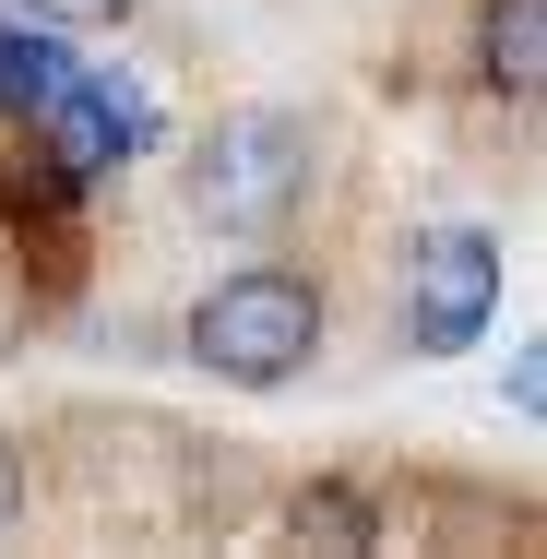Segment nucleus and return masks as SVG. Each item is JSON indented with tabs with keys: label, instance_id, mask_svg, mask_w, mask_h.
<instances>
[{
	"label": "nucleus",
	"instance_id": "nucleus-1",
	"mask_svg": "<svg viewBox=\"0 0 547 559\" xmlns=\"http://www.w3.org/2000/svg\"><path fill=\"white\" fill-rule=\"evenodd\" d=\"M191 357L238 381V393H274V381H298L310 357H322V286L310 274H286V262H238L203 286V310H191Z\"/></svg>",
	"mask_w": 547,
	"mask_h": 559
},
{
	"label": "nucleus",
	"instance_id": "nucleus-2",
	"mask_svg": "<svg viewBox=\"0 0 547 559\" xmlns=\"http://www.w3.org/2000/svg\"><path fill=\"white\" fill-rule=\"evenodd\" d=\"M310 167H322L310 119H286V108H226L215 131H203V155H191V203H203L226 238H274V226L310 203Z\"/></svg>",
	"mask_w": 547,
	"mask_h": 559
},
{
	"label": "nucleus",
	"instance_id": "nucleus-3",
	"mask_svg": "<svg viewBox=\"0 0 547 559\" xmlns=\"http://www.w3.org/2000/svg\"><path fill=\"white\" fill-rule=\"evenodd\" d=\"M488 322H500V238L488 226H417L405 238V345L464 357Z\"/></svg>",
	"mask_w": 547,
	"mask_h": 559
},
{
	"label": "nucleus",
	"instance_id": "nucleus-4",
	"mask_svg": "<svg viewBox=\"0 0 547 559\" xmlns=\"http://www.w3.org/2000/svg\"><path fill=\"white\" fill-rule=\"evenodd\" d=\"M36 119H48V143H60V167H72V179H108L119 155L155 131V119H143V96H131L119 72H84V60H72V84H60Z\"/></svg>",
	"mask_w": 547,
	"mask_h": 559
},
{
	"label": "nucleus",
	"instance_id": "nucleus-5",
	"mask_svg": "<svg viewBox=\"0 0 547 559\" xmlns=\"http://www.w3.org/2000/svg\"><path fill=\"white\" fill-rule=\"evenodd\" d=\"M60 84H72V36H60V24H36V12H0V108L36 119Z\"/></svg>",
	"mask_w": 547,
	"mask_h": 559
},
{
	"label": "nucleus",
	"instance_id": "nucleus-6",
	"mask_svg": "<svg viewBox=\"0 0 547 559\" xmlns=\"http://www.w3.org/2000/svg\"><path fill=\"white\" fill-rule=\"evenodd\" d=\"M536 72H547V0H500L488 12V84L536 96Z\"/></svg>",
	"mask_w": 547,
	"mask_h": 559
},
{
	"label": "nucleus",
	"instance_id": "nucleus-7",
	"mask_svg": "<svg viewBox=\"0 0 547 559\" xmlns=\"http://www.w3.org/2000/svg\"><path fill=\"white\" fill-rule=\"evenodd\" d=\"M298 524H322V536H345V548L369 536V512H357V500H333V488H322V500H298Z\"/></svg>",
	"mask_w": 547,
	"mask_h": 559
},
{
	"label": "nucleus",
	"instance_id": "nucleus-8",
	"mask_svg": "<svg viewBox=\"0 0 547 559\" xmlns=\"http://www.w3.org/2000/svg\"><path fill=\"white\" fill-rule=\"evenodd\" d=\"M24 12H36V24H119L131 0H24Z\"/></svg>",
	"mask_w": 547,
	"mask_h": 559
},
{
	"label": "nucleus",
	"instance_id": "nucleus-9",
	"mask_svg": "<svg viewBox=\"0 0 547 559\" xmlns=\"http://www.w3.org/2000/svg\"><path fill=\"white\" fill-rule=\"evenodd\" d=\"M12 512H24V464L0 452V536H12Z\"/></svg>",
	"mask_w": 547,
	"mask_h": 559
}]
</instances>
